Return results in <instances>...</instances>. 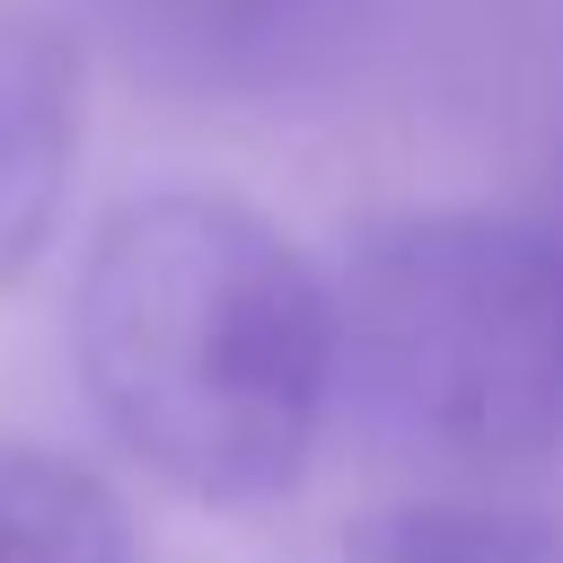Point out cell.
I'll return each mask as SVG.
<instances>
[{"label":"cell","instance_id":"8992f818","mask_svg":"<svg viewBox=\"0 0 563 563\" xmlns=\"http://www.w3.org/2000/svg\"><path fill=\"white\" fill-rule=\"evenodd\" d=\"M0 563H132V519L97 466L0 440Z\"/></svg>","mask_w":563,"mask_h":563},{"label":"cell","instance_id":"52a82bcc","mask_svg":"<svg viewBox=\"0 0 563 563\" xmlns=\"http://www.w3.org/2000/svg\"><path fill=\"white\" fill-rule=\"evenodd\" d=\"M545 229H554V246H563V158H554V194H545V211H537Z\"/></svg>","mask_w":563,"mask_h":563},{"label":"cell","instance_id":"3957f363","mask_svg":"<svg viewBox=\"0 0 563 563\" xmlns=\"http://www.w3.org/2000/svg\"><path fill=\"white\" fill-rule=\"evenodd\" d=\"M97 44L185 106H290L334 88L378 0H79Z\"/></svg>","mask_w":563,"mask_h":563},{"label":"cell","instance_id":"5b68a950","mask_svg":"<svg viewBox=\"0 0 563 563\" xmlns=\"http://www.w3.org/2000/svg\"><path fill=\"white\" fill-rule=\"evenodd\" d=\"M317 563H563V510L484 484H422L343 519Z\"/></svg>","mask_w":563,"mask_h":563},{"label":"cell","instance_id":"7a4b0ae2","mask_svg":"<svg viewBox=\"0 0 563 563\" xmlns=\"http://www.w3.org/2000/svg\"><path fill=\"white\" fill-rule=\"evenodd\" d=\"M334 405L422 484L563 457V246L519 211H378L334 264Z\"/></svg>","mask_w":563,"mask_h":563},{"label":"cell","instance_id":"6da1fadb","mask_svg":"<svg viewBox=\"0 0 563 563\" xmlns=\"http://www.w3.org/2000/svg\"><path fill=\"white\" fill-rule=\"evenodd\" d=\"M70 369L167 493L264 510L334 422V273L238 194H132L70 273Z\"/></svg>","mask_w":563,"mask_h":563},{"label":"cell","instance_id":"277c9868","mask_svg":"<svg viewBox=\"0 0 563 563\" xmlns=\"http://www.w3.org/2000/svg\"><path fill=\"white\" fill-rule=\"evenodd\" d=\"M88 123L79 35L44 9H0V290L53 246Z\"/></svg>","mask_w":563,"mask_h":563}]
</instances>
